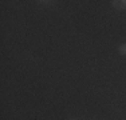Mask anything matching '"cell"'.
Segmentation results:
<instances>
[{
	"instance_id": "6da1fadb",
	"label": "cell",
	"mask_w": 126,
	"mask_h": 120,
	"mask_svg": "<svg viewBox=\"0 0 126 120\" xmlns=\"http://www.w3.org/2000/svg\"><path fill=\"white\" fill-rule=\"evenodd\" d=\"M114 8H118V10H125L126 8V0H114L111 3Z\"/></svg>"
},
{
	"instance_id": "7a4b0ae2",
	"label": "cell",
	"mask_w": 126,
	"mask_h": 120,
	"mask_svg": "<svg viewBox=\"0 0 126 120\" xmlns=\"http://www.w3.org/2000/svg\"><path fill=\"white\" fill-rule=\"evenodd\" d=\"M118 52L121 53V55L126 56V44H121V46L118 47Z\"/></svg>"
},
{
	"instance_id": "3957f363",
	"label": "cell",
	"mask_w": 126,
	"mask_h": 120,
	"mask_svg": "<svg viewBox=\"0 0 126 120\" xmlns=\"http://www.w3.org/2000/svg\"><path fill=\"white\" fill-rule=\"evenodd\" d=\"M39 3H42V4H52V1H39Z\"/></svg>"
}]
</instances>
